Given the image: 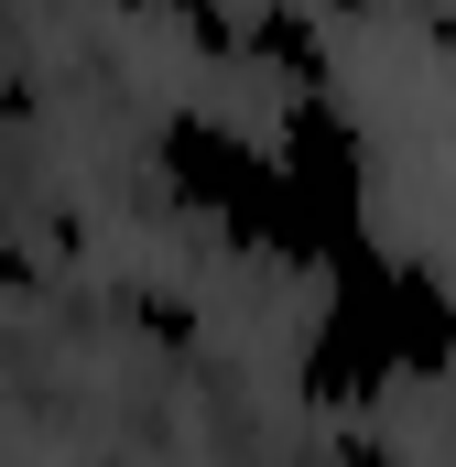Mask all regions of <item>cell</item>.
I'll list each match as a JSON object with an SVG mask.
<instances>
[{
    "label": "cell",
    "mask_w": 456,
    "mask_h": 467,
    "mask_svg": "<svg viewBox=\"0 0 456 467\" xmlns=\"http://www.w3.org/2000/svg\"><path fill=\"white\" fill-rule=\"evenodd\" d=\"M294 348H305L294 358V369H305V402L369 413L380 391L456 369V283L435 261L391 250V239H358L347 261L316 272V316H305Z\"/></svg>",
    "instance_id": "obj_1"
},
{
    "label": "cell",
    "mask_w": 456,
    "mask_h": 467,
    "mask_svg": "<svg viewBox=\"0 0 456 467\" xmlns=\"http://www.w3.org/2000/svg\"><path fill=\"white\" fill-rule=\"evenodd\" d=\"M152 163H163V174H174V196H185L196 218H218L239 250H261V261H294V272H305L294 174H283V152H272V141L228 130L218 109H174L163 130H152Z\"/></svg>",
    "instance_id": "obj_2"
},
{
    "label": "cell",
    "mask_w": 456,
    "mask_h": 467,
    "mask_svg": "<svg viewBox=\"0 0 456 467\" xmlns=\"http://www.w3.org/2000/svg\"><path fill=\"white\" fill-rule=\"evenodd\" d=\"M272 152H283V174H294L305 272H326V261H347L358 239H380L369 229V141H358V119H347L326 88H294V99H283Z\"/></svg>",
    "instance_id": "obj_3"
},
{
    "label": "cell",
    "mask_w": 456,
    "mask_h": 467,
    "mask_svg": "<svg viewBox=\"0 0 456 467\" xmlns=\"http://www.w3.org/2000/svg\"><path fill=\"white\" fill-rule=\"evenodd\" d=\"M239 55H261V66H283L294 88H326V44L305 33V11H294V0H272V11L250 22V44H239Z\"/></svg>",
    "instance_id": "obj_4"
},
{
    "label": "cell",
    "mask_w": 456,
    "mask_h": 467,
    "mask_svg": "<svg viewBox=\"0 0 456 467\" xmlns=\"http://www.w3.org/2000/svg\"><path fill=\"white\" fill-rule=\"evenodd\" d=\"M0 283H22V250H11V229H0Z\"/></svg>",
    "instance_id": "obj_5"
}]
</instances>
